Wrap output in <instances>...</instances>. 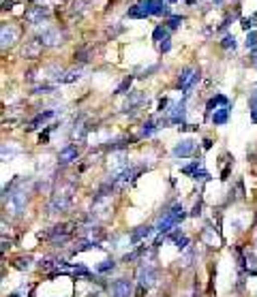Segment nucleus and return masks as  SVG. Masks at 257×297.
Here are the masks:
<instances>
[{
  "instance_id": "obj_1",
  "label": "nucleus",
  "mask_w": 257,
  "mask_h": 297,
  "mask_svg": "<svg viewBox=\"0 0 257 297\" xmlns=\"http://www.w3.org/2000/svg\"><path fill=\"white\" fill-rule=\"evenodd\" d=\"M184 218H187V212H184V207H182L180 203H174L172 210H167V212L163 214V218H161V222H159V227H157L159 235H170L174 229H178V224H180Z\"/></svg>"
},
{
  "instance_id": "obj_2",
  "label": "nucleus",
  "mask_w": 257,
  "mask_h": 297,
  "mask_svg": "<svg viewBox=\"0 0 257 297\" xmlns=\"http://www.w3.org/2000/svg\"><path fill=\"white\" fill-rule=\"evenodd\" d=\"M199 82V69L195 67H184L180 71V77H178V88L184 92V96H189L193 86H195Z\"/></svg>"
},
{
  "instance_id": "obj_3",
  "label": "nucleus",
  "mask_w": 257,
  "mask_h": 297,
  "mask_svg": "<svg viewBox=\"0 0 257 297\" xmlns=\"http://www.w3.org/2000/svg\"><path fill=\"white\" fill-rule=\"evenodd\" d=\"M157 280V269L150 265V263H142L138 269V282H140V293L148 291V288L155 284Z\"/></svg>"
},
{
  "instance_id": "obj_4",
  "label": "nucleus",
  "mask_w": 257,
  "mask_h": 297,
  "mask_svg": "<svg viewBox=\"0 0 257 297\" xmlns=\"http://www.w3.org/2000/svg\"><path fill=\"white\" fill-rule=\"evenodd\" d=\"M109 295L111 297H131L133 295V282L128 278H118L109 284Z\"/></svg>"
},
{
  "instance_id": "obj_5",
  "label": "nucleus",
  "mask_w": 257,
  "mask_h": 297,
  "mask_svg": "<svg viewBox=\"0 0 257 297\" xmlns=\"http://www.w3.org/2000/svg\"><path fill=\"white\" fill-rule=\"evenodd\" d=\"M195 150H197V143L193 141V139H184V141H180L178 146H176L174 150H172V154L176 156V158H187V156H193L195 154Z\"/></svg>"
},
{
  "instance_id": "obj_6",
  "label": "nucleus",
  "mask_w": 257,
  "mask_h": 297,
  "mask_svg": "<svg viewBox=\"0 0 257 297\" xmlns=\"http://www.w3.org/2000/svg\"><path fill=\"white\" fill-rule=\"evenodd\" d=\"M167 116H170L172 124H178L180 128L184 126V116H187V109H184V101L182 103H174L172 109H167Z\"/></svg>"
},
{
  "instance_id": "obj_7",
  "label": "nucleus",
  "mask_w": 257,
  "mask_h": 297,
  "mask_svg": "<svg viewBox=\"0 0 257 297\" xmlns=\"http://www.w3.org/2000/svg\"><path fill=\"white\" fill-rule=\"evenodd\" d=\"M142 5L150 15H167V5L163 0H142Z\"/></svg>"
},
{
  "instance_id": "obj_8",
  "label": "nucleus",
  "mask_w": 257,
  "mask_h": 297,
  "mask_svg": "<svg viewBox=\"0 0 257 297\" xmlns=\"http://www.w3.org/2000/svg\"><path fill=\"white\" fill-rule=\"evenodd\" d=\"M144 103H148V96L146 94H131L126 99V105H124V111L128 114V111H138Z\"/></svg>"
},
{
  "instance_id": "obj_9",
  "label": "nucleus",
  "mask_w": 257,
  "mask_h": 297,
  "mask_svg": "<svg viewBox=\"0 0 257 297\" xmlns=\"http://www.w3.org/2000/svg\"><path fill=\"white\" fill-rule=\"evenodd\" d=\"M77 156H79V150H77V146H67V148H62L60 150V156H58V160L62 165H69V163H73V160H77Z\"/></svg>"
},
{
  "instance_id": "obj_10",
  "label": "nucleus",
  "mask_w": 257,
  "mask_h": 297,
  "mask_svg": "<svg viewBox=\"0 0 257 297\" xmlns=\"http://www.w3.org/2000/svg\"><path fill=\"white\" fill-rule=\"evenodd\" d=\"M47 15H50V11L45 9V7H32V9L26 13V20L30 22V24H41Z\"/></svg>"
},
{
  "instance_id": "obj_11",
  "label": "nucleus",
  "mask_w": 257,
  "mask_h": 297,
  "mask_svg": "<svg viewBox=\"0 0 257 297\" xmlns=\"http://www.w3.org/2000/svg\"><path fill=\"white\" fill-rule=\"evenodd\" d=\"M18 37H20L18 28H15V26H7V24H5V26H3V50H7V45L11 47Z\"/></svg>"
},
{
  "instance_id": "obj_12",
  "label": "nucleus",
  "mask_w": 257,
  "mask_h": 297,
  "mask_svg": "<svg viewBox=\"0 0 257 297\" xmlns=\"http://www.w3.org/2000/svg\"><path fill=\"white\" fill-rule=\"evenodd\" d=\"M58 43H62L58 28H47L41 35V45H58Z\"/></svg>"
},
{
  "instance_id": "obj_13",
  "label": "nucleus",
  "mask_w": 257,
  "mask_h": 297,
  "mask_svg": "<svg viewBox=\"0 0 257 297\" xmlns=\"http://www.w3.org/2000/svg\"><path fill=\"white\" fill-rule=\"evenodd\" d=\"M212 120V124L214 126H223V124H227V120H229V105H223L214 111V114L210 116Z\"/></svg>"
},
{
  "instance_id": "obj_14",
  "label": "nucleus",
  "mask_w": 257,
  "mask_h": 297,
  "mask_svg": "<svg viewBox=\"0 0 257 297\" xmlns=\"http://www.w3.org/2000/svg\"><path fill=\"white\" fill-rule=\"evenodd\" d=\"M126 18L128 20H146V18H150V13L146 11V7H144L142 3H138V5H133L131 9L126 11Z\"/></svg>"
},
{
  "instance_id": "obj_15",
  "label": "nucleus",
  "mask_w": 257,
  "mask_h": 297,
  "mask_svg": "<svg viewBox=\"0 0 257 297\" xmlns=\"http://www.w3.org/2000/svg\"><path fill=\"white\" fill-rule=\"evenodd\" d=\"M152 233H155V229H152V227H138L131 233V237H128V242H131V244H140L142 239H146Z\"/></svg>"
},
{
  "instance_id": "obj_16",
  "label": "nucleus",
  "mask_w": 257,
  "mask_h": 297,
  "mask_svg": "<svg viewBox=\"0 0 257 297\" xmlns=\"http://www.w3.org/2000/svg\"><path fill=\"white\" fill-rule=\"evenodd\" d=\"M216 105H227V96H225V94H216V96H212V99L206 103V114H208V116H212L214 111H216Z\"/></svg>"
},
{
  "instance_id": "obj_17",
  "label": "nucleus",
  "mask_w": 257,
  "mask_h": 297,
  "mask_svg": "<svg viewBox=\"0 0 257 297\" xmlns=\"http://www.w3.org/2000/svg\"><path fill=\"white\" fill-rule=\"evenodd\" d=\"M56 116V111H43V114H39V116H35L30 120V124H28V131H32V128H37V124H41V122H45V120H50V118H54Z\"/></svg>"
},
{
  "instance_id": "obj_18",
  "label": "nucleus",
  "mask_w": 257,
  "mask_h": 297,
  "mask_svg": "<svg viewBox=\"0 0 257 297\" xmlns=\"http://www.w3.org/2000/svg\"><path fill=\"white\" fill-rule=\"evenodd\" d=\"M79 77H82V71H79V69L75 71L73 69V71H67L64 75H58V82L60 84H73V82H77Z\"/></svg>"
},
{
  "instance_id": "obj_19",
  "label": "nucleus",
  "mask_w": 257,
  "mask_h": 297,
  "mask_svg": "<svg viewBox=\"0 0 257 297\" xmlns=\"http://www.w3.org/2000/svg\"><path fill=\"white\" fill-rule=\"evenodd\" d=\"M248 111H251V120L257 124V90H253L248 96Z\"/></svg>"
},
{
  "instance_id": "obj_20",
  "label": "nucleus",
  "mask_w": 257,
  "mask_h": 297,
  "mask_svg": "<svg viewBox=\"0 0 257 297\" xmlns=\"http://www.w3.org/2000/svg\"><path fill=\"white\" fill-rule=\"evenodd\" d=\"M157 122L155 120H148V122H144V126H142V137H152V135L157 133Z\"/></svg>"
},
{
  "instance_id": "obj_21",
  "label": "nucleus",
  "mask_w": 257,
  "mask_h": 297,
  "mask_svg": "<svg viewBox=\"0 0 257 297\" xmlns=\"http://www.w3.org/2000/svg\"><path fill=\"white\" fill-rule=\"evenodd\" d=\"M167 32H170V28H167V26H157V28H155V32H152V39L161 43L163 39H167Z\"/></svg>"
},
{
  "instance_id": "obj_22",
  "label": "nucleus",
  "mask_w": 257,
  "mask_h": 297,
  "mask_svg": "<svg viewBox=\"0 0 257 297\" xmlns=\"http://www.w3.org/2000/svg\"><path fill=\"white\" fill-rule=\"evenodd\" d=\"M182 22H184V18H182V15H172V18L167 20V24H165V26L170 28V30H178Z\"/></svg>"
},
{
  "instance_id": "obj_23",
  "label": "nucleus",
  "mask_w": 257,
  "mask_h": 297,
  "mask_svg": "<svg viewBox=\"0 0 257 297\" xmlns=\"http://www.w3.org/2000/svg\"><path fill=\"white\" fill-rule=\"evenodd\" d=\"M114 267H116L114 259H107V261H103L101 265H96V271H99V274H107V271H111Z\"/></svg>"
},
{
  "instance_id": "obj_24",
  "label": "nucleus",
  "mask_w": 257,
  "mask_h": 297,
  "mask_svg": "<svg viewBox=\"0 0 257 297\" xmlns=\"http://www.w3.org/2000/svg\"><path fill=\"white\" fill-rule=\"evenodd\" d=\"M246 50H257V32L255 30H251V32H248V35H246Z\"/></svg>"
},
{
  "instance_id": "obj_25",
  "label": "nucleus",
  "mask_w": 257,
  "mask_h": 297,
  "mask_svg": "<svg viewBox=\"0 0 257 297\" xmlns=\"http://www.w3.org/2000/svg\"><path fill=\"white\" fill-rule=\"evenodd\" d=\"M128 141H131V139H116L114 143L109 141V146H105V150H122V148L128 146Z\"/></svg>"
},
{
  "instance_id": "obj_26",
  "label": "nucleus",
  "mask_w": 257,
  "mask_h": 297,
  "mask_svg": "<svg viewBox=\"0 0 257 297\" xmlns=\"http://www.w3.org/2000/svg\"><path fill=\"white\" fill-rule=\"evenodd\" d=\"M131 82H133V77L128 75V77L124 79V82H122V84H120V86L116 88V94H124V92L128 90V88H131Z\"/></svg>"
},
{
  "instance_id": "obj_27",
  "label": "nucleus",
  "mask_w": 257,
  "mask_h": 297,
  "mask_svg": "<svg viewBox=\"0 0 257 297\" xmlns=\"http://www.w3.org/2000/svg\"><path fill=\"white\" fill-rule=\"evenodd\" d=\"M221 45L225 47V50H234V47H236V39H234V35H227V37H225L223 41H221Z\"/></svg>"
},
{
  "instance_id": "obj_28",
  "label": "nucleus",
  "mask_w": 257,
  "mask_h": 297,
  "mask_svg": "<svg viewBox=\"0 0 257 297\" xmlns=\"http://www.w3.org/2000/svg\"><path fill=\"white\" fill-rule=\"evenodd\" d=\"M174 244H176V246H178V248H180V250H184V248H187V246H189V237H187V235H184V233H182L180 237H176V239H174Z\"/></svg>"
},
{
  "instance_id": "obj_29",
  "label": "nucleus",
  "mask_w": 257,
  "mask_h": 297,
  "mask_svg": "<svg viewBox=\"0 0 257 297\" xmlns=\"http://www.w3.org/2000/svg\"><path fill=\"white\" fill-rule=\"evenodd\" d=\"M170 50H172V43H170V37H167V39H163V41L159 43V52L161 54H167Z\"/></svg>"
},
{
  "instance_id": "obj_30",
  "label": "nucleus",
  "mask_w": 257,
  "mask_h": 297,
  "mask_svg": "<svg viewBox=\"0 0 257 297\" xmlns=\"http://www.w3.org/2000/svg\"><path fill=\"white\" fill-rule=\"evenodd\" d=\"M15 267H18V269H28L30 267V259H18V261H15Z\"/></svg>"
},
{
  "instance_id": "obj_31",
  "label": "nucleus",
  "mask_w": 257,
  "mask_h": 297,
  "mask_svg": "<svg viewBox=\"0 0 257 297\" xmlns=\"http://www.w3.org/2000/svg\"><path fill=\"white\" fill-rule=\"evenodd\" d=\"M240 24H242V28H244V30H251V28H253V18H248V20L244 18Z\"/></svg>"
},
{
  "instance_id": "obj_32",
  "label": "nucleus",
  "mask_w": 257,
  "mask_h": 297,
  "mask_svg": "<svg viewBox=\"0 0 257 297\" xmlns=\"http://www.w3.org/2000/svg\"><path fill=\"white\" fill-rule=\"evenodd\" d=\"M170 3H178V0H170Z\"/></svg>"
}]
</instances>
